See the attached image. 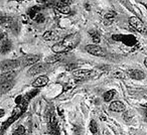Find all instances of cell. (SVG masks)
Segmentation results:
<instances>
[{"mask_svg":"<svg viewBox=\"0 0 147 135\" xmlns=\"http://www.w3.org/2000/svg\"><path fill=\"white\" fill-rule=\"evenodd\" d=\"M45 70H47V65H45V63H34V65H32V67L28 70L27 75H28V76H35V75L43 73Z\"/></svg>","mask_w":147,"mask_h":135,"instance_id":"cell-4","label":"cell"},{"mask_svg":"<svg viewBox=\"0 0 147 135\" xmlns=\"http://www.w3.org/2000/svg\"><path fill=\"white\" fill-rule=\"evenodd\" d=\"M85 49H86L89 53H91V55H97V57L104 55L103 49L97 45H86Z\"/></svg>","mask_w":147,"mask_h":135,"instance_id":"cell-6","label":"cell"},{"mask_svg":"<svg viewBox=\"0 0 147 135\" xmlns=\"http://www.w3.org/2000/svg\"><path fill=\"white\" fill-rule=\"evenodd\" d=\"M81 41V36L79 33H71V34L65 36L61 43H57L53 45L51 49L57 53H67L79 45Z\"/></svg>","mask_w":147,"mask_h":135,"instance_id":"cell-1","label":"cell"},{"mask_svg":"<svg viewBox=\"0 0 147 135\" xmlns=\"http://www.w3.org/2000/svg\"><path fill=\"white\" fill-rule=\"evenodd\" d=\"M34 20H35V22H37V23H42L43 21H45V15H43L42 13L38 12L36 14V16L34 17Z\"/></svg>","mask_w":147,"mask_h":135,"instance_id":"cell-27","label":"cell"},{"mask_svg":"<svg viewBox=\"0 0 147 135\" xmlns=\"http://www.w3.org/2000/svg\"><path fill=\"white\" fill-rule=\"evenodd\" d=\"M55 9H57L59 12L63 13V14H69V13H71V8L69 7V5L63 4V3H61V2L55 5Z\"/></svg>","mask_w":147,"mask_h":135,"instance_id":"cell-17","label":"cell"},{"mask_svg":"<svg viewBox=\"0 0 147 135\" xmlns=\"http://www.w3.org/2000/svg\"><path fill=\"white\" fill-rule=\"evenodd\" d=\"M59 2L63 3V4H67V5H69L71 3V0H59Z\"/></svg>","mask_w":147,"mask_h":135,"instance_id":"cell-29","label":"cell"},{"mask_svg":"<svg viewBox=\"0 0 147 135\" xmlns=\"http://www.w3.org/2000/svg\"><path fill=\"white\" fill-rule=\"evenodd\" d=\"M21 65V61L19 59H6V61H0V71L7 72V71L15 70L19 68Z\"/></svg>","mask_w":147,"mask_h":135,"instance_id":"cell-2","label":"cell"},{"mask_svg":"<svg viewBox=\"0 0 147 135\" xmlns=\"http://www.w3.org/2000/svg\"><path fill=\"white\" fill-rule=\"evenodd\" d=\"M11 47H12V43H11V41H3V43H1V47H0V51H1L2 53H6L10 51Z\"/></svg>","mask_w":147,"mask_h":135,"instance_id":"cell-18","label":"cell"},{"mask_svg":"<svg viewBox=\"0 0 147 135\" xmlns=\"http://www.w3.org/2000/svg\"><path fill=\"white\" fill-rule=\"evenodd\" d=\"M110 110L114 112H122L125 110V105L120 101H114L110 104Z\"/></svg>","mask_w":147,"mask_h":135,"instance_id":"cell-15","label":"cell"},{"mask_svg":"<svg viewBox=\"0 0 147 135\" xmlns=\"http://www.w3.org/2000/svg\"><path fill=\"white\" fill-rule=\"evenodd\" d=\"M113 38L116 39V41H122L123 43H125V45H130V47H132V45H134L135 43H137L136 38H135L133 35H121L119 34L118 36H113Z\"/></svg>","mask_w":147,"mask_h":135,"instance_id":"cell-5","label":"cell"},{"mask_svg":"<svg viewBox=\"0 0 147 135\" xmlns=\"http://www.w3.org/2000/svg\"><path fill=\"white\" fill-rule=\"evenodd\" d=\"M49 83V78L47 76H40L32 83V86L34 88H41V87H45Z\"/></svg>","mask_w":147,"mask_h":135,"instance_id":"cell-12","label":"cell"},{"mask_svg":"<svg viewBox=\"0 0 147 135\" xmlns=\"http://www.w3.org/2000/svg\"><path fill=\"white\" fill-rule=\"evenodd\" d=\"M15 77H16V72L14 70L4 72L2 75H0V84H2V83L5 82H9V81H13Z\"/></svg>","mask_w":147,"mask_h":135,"instance_id":"cell-9","label":"cell"},{"mask_svg":"<svg viewBox=\"0 0 147 135\" xmlns=\"http://www.w3.org/2000/svg\"><path fill=\"white\" fill-rule=\"evenodd\" d=\"M4 38V34L3 33H0V39H3Z\"/></svg>","mask_w":147,"mask_h":135,"instance_id":"cell-31","label":"cell"},{"mask_svg":"<svg viewBox=\"0 0 147 135\" xmlns=\"http://www.w3.org/2000/svg\"><path fill=\"white\" fill-rule=\"evenodd\" d=\"M43 38L45 39V41H55V39L57 38V34H55L53 31H47V32L43 34Z\"/></svg>","mask_w":147,"mask_h":135,"instance_id":"cell-20","label":"cell"},{"mask_svg":"<svg viewBox=\"0 0 147 135\" xmlns=\"http://www.w3.org/2000/svg\"><path fill=\"white\" fill-rule=\"evenodd\" d=\"M115 94H116L115 90H110V91H108V92H106L104 94V101L105 102H110V101L114 98Z\"/></svg>","mask_w":147,"mask_h":135,"instance_id":"cell-21","label":"cell"},{"mask_svg":"<svg viewBox=\"0 0 147 135\" xmlns=\"http://www.w3.org/2000/svg\"><path fill=\"white\" fill-rule=\"evenodd\" d=\"M90 35H91V37H92V39H93L94 43H100V41H101L100 35H99V33L97 32V31H94V30L90 31Z\"/></svg>","mask_w":147,"mask_h":135,"instance_id":"cell-22","label":"cell"},{"mask_svg":"<svg viewBox=\"0 0 147 135\" xmlns=\"http://www.w3.org/2000/svg\"><path fill=\"white\" fill-rule=\"evenodd\" d=\"M115 16H116V13H115L114 11H109V12H107L106 14H105L104 18L106 19V20H113V19L115 18Z\"/></svg>","mask_w":147,"mask_h":135,"instance_id":"cell-26","label":"cell"},{"mask_svg":"<svg viewBox=\"0 0 147 135\" xmlns=\"http://www.w3.org/2000/svg\"><path fill=\"white\" fill-rule=\"evenodd\" d=\"M86 8H87V10H90V5L86 4Z\"/></svg>","mask_w":147,"mask_h":135,"instance_id":"cell-32","label":"cell"},{"mask_svg":"<svg viewBox=\"0 0 147 135\" xmlns=\"http://www.w3.org/2000/svg\"><path fill=\"white\" fill-rule=\"evenodd\" d=\"M77 68H78V65H77V63H67V65H65V70L74 71L75 69H77Z\"/></svg>","mask_w":147,"mask_h":135,"instance_id":"cell-28","label":"cell"},{"mask_svg":"<svg viewBox=\"0 0 147 135\" xmlns=\"http://www.w3.org/2000/svg\"><path fill=\"white\" fill-rule=\"evenodd\" d=\"M14 87V82L13 81H9V82H5L0 84V96L1 95H5L11 91V89Z\"/></svg>","mask_w":147,"mask_h":135,"instance_id":"cell-11","label":"cell"},{"mask_svg":"<svg viewBox=\"0 0 147 135\" xmlns=\"http://www.w3.org/2000/svg\"><path fill=\"white\" fill-rule=\"evenodd\" d=\"M95 74L94 71H90V70H78V71H74L73 72V75L76 78H79V79H87L89 77L93 76Z\"/></svg>","mask_w":147,"mask_h":135,"instance_id":"cell-10","label":"cell"},{"mask_svg":"<svg viewBox=\"0 0 147 135\" xmlns=\"http://www.w3.org/2000/svg\"><path fill=\"white\" fill-rule=\"evenodd\" d=\"M39 7L38 6H33L31 7V8L28 9V11H27V14H28V16L30 17L31 19H34V17L36 16V14L39 12Z\"/></svg>","mask_w":147,"mask_h":135,"instance_id":"cell-19","label":"cell"},{"mask_svg":"<svg viewBox=\"0 0 147 135\" xmlns=\"http://www.w3.org/2000/svg\"><path fill=\"white\" fill-rule=\"evenodd\" d=\"M145 117H146V119H147V107H146V109H145Z\"/></svg>","mask_w":147,"mask_h":135,"instance_id":"cell-33","label":"cell"},{"mask_svg":"<svg viewBox=\"0 0 147 135\" xmlns=\"http://www.w3.org/2000/svg\"><path fill=\"white\" fill-rule=\"evenodd\" d=\"M128 76L130 77V78L134 79V80H143V79L145 78L144 73L139 70H129Z\"/></svg>","mask_w":147,"mask_h":135,"instance_id":"cell-14","label":"cell"},{"mask_svg":"<svg viewBox=\"0 0 147 135\" xmlns=\"http://www.w3.org/2000/svg\"><path fill=\"white\" fill-rule=\"evenodd\" d=\"M112 77H113V78H117V79H125V78H126V75H125L124 72L117 71V72L112 73Z\"/></svg>","mask_w":147,"mask_h":135,"instance_id":"cell-24","label":"cell"},{"mask_svg":"<svg viewBox=\"0 0 147 135\" xmlns=\"http://www.w3.org/2000/svg\"><path fill=\"white\" fill-rule=\"evenodd\" d=\"M39 59H40V57L37 55H26V57H24L22 59V65H24V67H26V65H34V63H36L37 61H39Z\"/></svg>","mask_w":147,"mask_h":135,"instance_id":"cell-8","label":"cell"},{"mask_svg":"<svg viewBox=\"0 0 147 135\" xmlns=\"http://www.w3.org/2000/svg\"><path fill=\"white\" fill-rule=\"evenodd\" d=\"M49 127H51V130L53 134H59V124H57V117L55 115H51V121H49Z\"/></svg>","mask_w":147,"mask_h":135,"instance_id":"cell-16","label":"cell"},{"mask_svg":"<svg viewBox=\"0 0 147 135\" xmlns=\"http://www.w3.org/2000/svg\"><path fill=\"white\" fill-rule=\"evenodd\" d=\"M129 23L131 24V26H133V28L135 30H137L140 33H147V28L144 25V23L136 16H132L129 18Z\"/></svg>","mask_w":147,"mask_h":135,"instance_id":"cell-3","label":"cell"},{"mask_svg":"<svg viewBox=\"0 0 147 135\" xmlns=\"http://www.w3.org/2000/svg\"><path fill=\"white\" fill-rule=\"evenodd\" d=\"M65 57V53H57L55 55L47 57L45 59V63H55L57 61H59Z\"/></svg>","mask_w":147,"mask_h":135,"instance_id":"cell-13","label":"cell"},{"mask_svg":"<svg viewBox=\"0 0 147 135\" xmlns=\"http://www.w3.org/2000/svg\"><path fill=\"white\" fill-rule=\"evenodd\" d=\"M90 131L93 134H97L98 133V125H97V123L94 120H92L90 123Z\"/></svg>","mask_w":147,"mask_h":135,"instance_id":"cell-23","label":"cell"},{"mask_svg":"<svg viewBox=\"0 0 147 135\" xmlns=\"http://www.w3.org/2000/svg\"><path fill=\"white\" fill-rule=\"evenodd\" d=\"M15 24V22L13 21V18L7 16L5 13L0 12V25H3L5 27H12Z\"/></svg>","mask_w":147,"mask_h":135,"instance_id":"cell-7","label":"cell"},{"mask_svg":"<svg viewBox=\"0 0 147 135\" xmlns=\"http://www.w3.org/2000/svg\"><path fill=\"white\" fill-rule=\"evenodd\" d=\"M4 115H5V111L3 109H0V118H2Z\"/></svg>","mask_w":147,"mask_h":135,"instance_id":"cell-30","label":"cell"},{"mask_svg":"<svg viewBox=\"0 0 147 135\" xmlns=\"http://www.w3.org/2000/svg\"><path fill=\"white\" fill-rule=\"evenodd\" d=\"M25 132H26L25 128L22 126V125H20V126H18L16 129H15V131L13 132V134L14 135H22V134H25Z\"/></svg>","mask_w":147,"mask_h":135,"instance_id":"cell-25","label":"cell"}]
</instances>
